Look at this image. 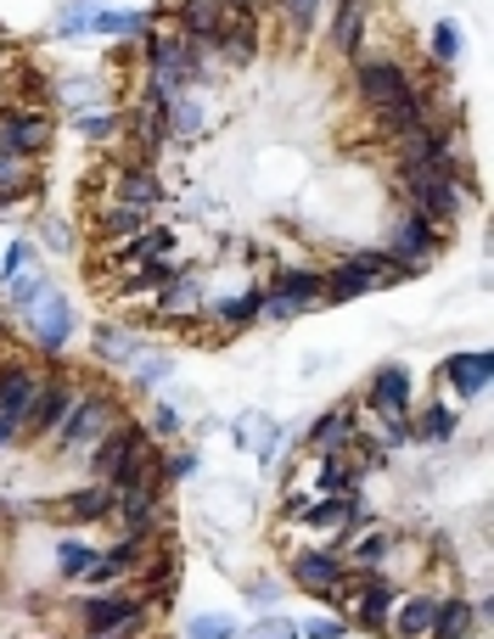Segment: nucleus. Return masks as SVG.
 Segmentation results:
<instances>
[{"mask_svg":"<svg viewBox=\"0 0 494 639\" xmlns=\"http://www.w3.org/2000/svg\"><path fill=\"white\" fill-rule=\"evenodd\" d=\"M404 197H410V214H422V219H433V225H450V219H461V208H466V197H461V186H455L450 168H410V174H404Z\"/></svg>","mask_w":494,"mask_h":639,"instance_id":"f257e3e1","label":"nucleus"},{"mask_svg":"<svg viewBox=\"0 0 494 639\" xmlns=\"http://www.w3.org/2000/svg\"><path fill=\"white\" fill-rule=\"evenodd\" d=\"M107 426H113V399L107 393H73V410L56 426V443H62L68 461H85V454L102 443Z\"/></svg>","mask_w":494,"mask_h":639,"instance_id":"f03ea898","label":"nucleus"},{"mask_svg":"<svg viewBox=\"0 0 494 639\" xmlns=\"http://www.w3.org/2000/svg\"><path fill=\"white\" fill-rule=\"evenodd\" d=\"M366 404L388 421V449L410 437V371H404V364H382V371L371 377Z\"/></svg>","mask_w":494,"mask_h":639,"instance_id":"7ed1b4c3","label":"nucleus"},{"mask_svg":"<svg viewBox=\"0 0 494 639\" xmlns=\"http://www.w3.org/2000/svg\"><path fill=\"white\" fill-rule=\"evenodd\" d=\"M388 252L410 269V276H416V269H428V264L444 252V230H439L433 219H422V214H399V219H393Z\"/></svg>","mask_w":494,"mask_h":639,"instance_id":"20e7f679","label":"nucleus"},{"mask_svg":"<svg viewBox=\"0 0 494 639\" xmlns=\"http://www.w3.org/2000/svg\"><path fill=\"white\" fill-rule=\"evenodd\" d=\"M23 315H29V331H34V342H40L45 353H62V348H68V337H73V303H68L56 287H45Z\"/></svg>","mask_w":494,"mask_h":639,"instance_id":"39448f33","label":"nucleus"},{"mask_svg":"<svg viewBox=\"0 0 494 639\" xmlns=\"http://www.w3.org/2000/svg\"><path fill=\"white\" fill-rule=\"evenodd\" d=\"M214 51H219L225 62H254V51H259V23H254V7H247V0H225V7H219Z\"/></svg>","mask_w":494,"mask_h":639,"instance_id":"423d86ee","label":"nucleus"},{"mask_svg":"<svg viewBox=\"0 0 494 639\" xmlns=\"http://www.w3.org/2000/svg\"><path fill=\"white\" fill-rule=\"evenodd\" d=\"M292 584H298L303 595H315V600H332V595L349 584L343 556H338V550H303V556L292 561Z\"/></svg>","mask_w":494,"mask_h":639,"instance_id":"0eeeda50","label":"nucleus"},{"mask_svg":"<svg viewBox=\"0 0 494 639\" xmlns=\"http://www.w3.org/2000/svg\"><path fill=\"white\" fill-rule=\"evenodd\" d=\"M354 84H360V96L371 102V107H388V102H399V96H410V73L399 68V62H388V56H371V62H360L354 68Z\"/></svg>","mask_w":494,"mask_h":639,"instance_id":"6e6552de","label":"nucleus"},{"mask_svg":"<svg viewBox=\"0 0 494 639\" xmlns=\"http://www.w3.org/2000/svg\"><path fill=\"white\" fill-rule=\"evenodd\" d=\"M450 152H455V135L439 130V124H422L399 141V168H450Z\"/></svg>","mask_w":494,"mask_h":639,"instance_id":"1a4fd4ad","label":"nucleus"},{"mask_svg":"<svg viewBox=\"0 0 494 639\" xmlns=\"http://www.w3.org/2000/svg\"><path fill=\"white\" fill-rule=\"evenodd\" d=\"M382 276H377V252H354L343 258L338 269H326V303H349L360 292H377Z\"/></svg>","mask_w":494,"mask_h":639,"instance_id":"9d476101","label":"nucleus"},{"mask_svg":"<svg viewBox=\"0 0 494 639\" xmlns=\"http://www.w3.org/2000/svg\"><path fill=\"white\" fill-rule=\"evenodd\" d=\"M68 410H73V388H68V382H40L34 399H29L23 432H29V437H51V432L68 421Z\"/></svg>","mask_w":494,"mask_h":639,"instance_id":"9b49d317","label":"nucleus"},{"mask_svg":"<svg viewBox=\"0 0 494 639\" xmlns=\"http://www.w3.org/2000/svg\"><path fill=\"white\" fill-rule=\"evenodd\" d=\"M45 146H51V118L45 113H7V118H0V152L34 157Z\"/></svg>","mask_w":494,"mask_h":639,"instance_id":"f8f14e48","label":"nucleus"},{"mask_svg":"<svg viewBox=\"0 0 494 639\" xmlns=\"http://www.w3.org/2000/svg\"><path fill=\"white\" fill-rule=\"evenodd\" d=\"M119 628H146V600L102 595L85 606V633H119Z\"/></svg>","mask_w":494,"mask_h":639,"instance_id":"ddd939ff","label":"nucleus"},{"mask_svg":"<svg viewBox=\"0 0 494 639\" xmlns=\"http://www.w3.org/2000/svg\"><path fill=\"white\" fill-rule=\"evenodd\" d=\"M113 516L135 533V538H152L163 511H157V488H113Z\"/></svg>","mask_w":494,"mask_h":639,"instance_id":"4468645a","label":"nucleus"},{"mask_svg":"<svg viewBox=\"0 0 494 639\" xmlns=\"http://www.w3.org/2000/svg\"><path fill=\"white\" fill-rule=\"evenodd\" d=\"M366 23H371V0H343V7L332 12V51L338 56H360V45H366Z\"/></svg>","mask_w":494,"mask_h":639,"instance_id":"2eb2a0df","label":"nucleus"},{"mask_svg":"<svg viewBox=\"0 0 494 639\" xmlns=\"http://www.w3.org/2000/svg\"><path fill=\"white\" fill-rule=\"evenodd\" d=\"M444 382H450L461 399H477V393L494 382V359H488V353H450V359H444Z\"/></svg>","mask_w":494,"mask_h":639,"instance_id":"dca6fc26","label":"nucleus"},{"mask_svg":"<svg viewBox=\"0 0 494 639\" xmlns=\"http://www.w3.org/2000/svg\"><path fill=\"white\" fill-rule=\"evenodd\" d=\"M433 617H439V600H433V595H410V600H393L388 628H393V639H428V633H433Z\"/></svg>","mask_w":494,"mask_h":639,"instance_id":"f3484780","label":"nucleus"},{"mask_svg":"<svg viewBox=\"0 0 494 639\" xmlns=\"http://www.w3.org/2000/svg\"><path fill=\"white\" fill-rule=\"evenodd\" d=\"M34 371L29 364H7V371H0V415H7L18 432H23V415H29V399H34Z\"/></svg>","mask_w":494,"mask_h":639,"instance_id":"a211bd4d","label":"nucleus"},{"mask_svg":"<svg viewBox=\"0 0 494 639\" xmlns=\"http://www.w3.org/2000/svg\"><path fill=\"white\" fill-rule=\"evenodd\" d=\"M428 124V102L410 90V96H399V102H388V107H377V135H388V141H404L410 130H422Z\"/></svg>","mask_w":494,"mask_h":639,"instance_id":"6ab92c4d","label":"nucleus"},{"mask_svg":"<svg viewBox=\"0 0 494 639\" xmlns=\"http://www.w3.org/2000/svg\"><path fill=\"white\" fill-rule=\"evenodd\" d=\"M388 611H393V584L382 573H371L354 595V622L360 628H388Z\"/></svg>","mask_w":494,"mask_h":639,"instance_id":"aec40b11","label":"nucleus"},{"mask_svg":"<svg viewBox=\"0 0 494 639\" xmlns=\"http://www.w3.org/2000/svg\"><path fill=\"white\" fill-rule=\"evenodd\" d=\"M113 197L124 203V208H152L157 197H163V186H157V174L146 168V163H130V168H119V186H113Z\"/></svg>","mask_w":494,"mask_h":639,"instance_id":"412c9836","label":"nucleus"},{"mask_svg":"<svg viewBox=\"0 0 494 639\" xmlns=\"http://www.w3.org/2000/svg\"><path fill=\"white\" fill-rule=\"evenodd\" d=\"M56 516H62V522H102V516H113V488H107V483L73 488V494L56 505Z\"/></svg>","mask_w":494,"mask_h":639,"instance_id":"4be33fe9","label":"nucleus"},{"mask_svg":"<svg viewBox=\"0 0 494 639\" xmlns=\"http://www.w3.org/2000/svg\"><path fill=\"white\" fill-rule=\"evenodd\" d=\"M236 437H241V443H254L259 466L276 472V461H281V426H276V421H265V415H241V421H236Z\"/></svg>","mask_w":494,"mask_h":639,"instance_id":"5701e85b","label":"nucleus"},{"mask_svg":"<svg viewBox=\"0 0 494 639\" xmlns=\"http://www.w3.org/2000/svg\"><path fill=\"white\" fill-rule=\"evenodd\" d=\"M349 437H354V415H349V410H326V415L309 426V449H315V454H343Z\"/></svg>","mask_w":494,"mask_h":639,"instance_id":"b1692460","label":"nucleus"},{"mask_svg":"<svg viewBox=\"0 0 494 639\" xmlns=\"http://www.w3.org/2000/svg\"><path fill=\"white\" fill-rule=\"evenodd\" d=\"M219 7H225V0H181V34L197 40V45H214V34H219Z\"/></svg>","mask_w":494,"mask_h":639,"instance_id":"393cba45","label":"nucleus"},{"mask_svg":"<svg viewBox=\"0 0 494 639\" xmlns=\"http://www.w3.org/2000/svg\"><path fill=\"white\" fill-rule=\"evenodd\" d=\"M276 298H292L298 309H309V303L326 298V276H320V269H281V276H276Z\"/></svg>","mask_w":494,"mask_h":639,"instance_id":"a878e982","label":"nucleus"},{"mask_svg":"<svg viewBox=\"0 0 494 639\" xmlns=\"http://www.w3.org/2000/svg\"><path fill=\"white\" fill-rule=\"evenodd\" d=\"M163 124H169V135H181V141H197L203 135V107H197V96H169V107H163Z\"/></svg>","mask_w":494,"mask_h":639,"instance_id":"bb28decb","label":"nucleus"},{"mask_svg":"<svg viewBox=\"0 0 494 639\" xmlns=\"http://www.w3.org/2000/svg\"><path fill=\"white\" fill-rule=\"evenodd\" d=\"M96 561H102L96 544H79V538H62V544H56V567H62V578H91Z\"/></svg>","mask_w":494,"mask_h":639,"instance_id":"cd10ccee","label":"nucleus"},{"mask_svg":"<svg viewBox=\"0 0 494 639\" xmlns=\"http://www.w3.org/2000/svg\"><path fill=\"white\" fill-rule=\"evenodd\" d=\"M472 622H477V611H472L466 600H450V606H439L428 639H472Z\"/></svg>","mask_w":494,"mask_h":639,"instance_id":"c85d7f7f","label":"nucleus"},{"mask_svg":"<svg viewBox=\"0 0 494 639\" xmlns=\"http://www.w3.org/2000/svg\"><path fill=\"white\" fill-rule=\"evenodd\" d=\"M45 287H51V276H45L40 264H29L23 276H12V281H7V309H12V315H23V309H29Z\"/></svg>","mask_w":494,"mask_h":639,"instance_id":"c756f323","label":"nucleus"},{"mask_svg":"<svg viewBox=\"0 0 494 639\" xmlns=\"http://www.w3.org/2000/svg\"><path fill=\"white\" fill-rule=\"evenodd\" d=\"M175 247V230H141L124 241V264H152V258H169Z\"/></svg>","mask_w":494,"mask_h":639,"instance_id":"7c9ffc66","label":"nucleus"},{"mask_svg":"<svg viewBox=\"0 0 494 639\" xmlns=\"http://www.w3.org/2000/svg\"><path fill=\"white\" fill-rule=\"evenodd\" d=\"M96 353H102L107 364L141 359V337H135V331H124V326H102V331H96Z\"/></svg>","mask_w":494,"mask_h":639,"instance_id":"2f4dec72","label":"nucleus"},{"mask_svg":"<svg viewBox=\"0 0 494 639\" xmlns=\"http://www.w3.org/2000/svg\"><path fill=\"white\" fill-rule=\"evenodd\" d=\"M141 230H146V214H141V208L113 203V208L102 214V236H107V241H130V236H141Z\"/></svg>","mask_w":494,"mask_h":639,"instance_id":"473e14b6","label":"nucleus"},{"mask_svg":"<svg viewBox=\"0 0 494 639\" xmlns=\"http://www.w3.org/2000/svg\"><path fill=\"white\" fill-rule=\"evenodd\" d=\"M157 292H163V315H197V303H203L197 281H186V276H175V281H163Z\"/></svg>","mask_w":494,"mask_h":639,"instance_id":"72a5a7b5","label":"nucleus"},{"mask_svg":"<svg viewBox=\"0 0 494 639\" xmlns=\"http://www.w3.org/2000/svg\"><path fill=\"white\" fill-rule=\"evenodd\" d=\"M349 550H354V561H360V567H371V573H377V567L388 561V550H393V538H388V533H354V538H349Z\"/></svg>","mask_w":494,"mask_h":639,"instance_id":"f704fd0d","label":"nucleus"},{"mask_svg":"<svg viewBox=\"0 0 494 639\" xmlns=\"http://www.w3.org/2000/svg\"><path fill=\"white\" fill-rule=\"evenodd\" d=\"M91 29H96V34H146V29H152V18H146V12H135V7H130V12H96V23H91Z\"/></svg>","mask_w":494,"mask_h":639,"instance_id":"c9c22d12","label":"nucleus"},{"mask_svg":"<svg viewBox=\"0 0 494 639\" xmlns=\"http://www.w3.org/2000/svg\"><path fill=\"white\" fill-rule=\"evenodd\" d=\"M259 309H265V292H241V298H225V303H219V320H225V326H254Z\"/></svg>","mask_w":494,"mask_h":639,"instance_id":"e433bc0d","label":"nucleus"},{"mask_svg":"<svg viewBox=\"0 0 494 639\" xmlns=\"http://www.w3.org/2000/svg\"><path fill=\"white\" fill-rule=\"evenodd\" d=\"M29 192V157H12V152H0V203Z\"/></svg>","mask_w":494,"mask_h":639,"instance_id":"4c0bfd02","label":"nucleus"},{"mask_svg":"<svg viewBox=\"0 0 494 639\" xmlns=\"http://www.w3.org/2000/svg\"><path fill=\"white\" fill-rule=\"evenodd\" d=\"M241 628L230 622V617H219V611H203V617H192L186 622V639H236Z\"/></svg>","mask_w":494,"mask_h":639,"instance_id":"58836bf2","label":"nucleus"},{"mask_svg":"<svg viewBox=\"0 0 494 639\" xmlns=\"http://www.w3.org/2000/svg\"><path fill=\"white\" fill-rule=\"evenodd\" d=\"M91 23H96V7H91V0H73V7L56 18V34H62V40H68V34H85Z\"/></svg>","mask_w":494,"mask_h":639,"instance_id":"ea45409f","label":"nucleus"},{"mask_svg":"<svg viewBox=\"0 0 494 639\" xmlns=\"http://www.w3.org/2000/svg\"><path fill=\"white\" fill-rule=\"evenodd\" d=\"M276 7H281V18H287L298 34H309L315 18H320V0H276Z\"/></svg>","mask_w":494,"mask_h":639,"instance_id":"a19ab883","label":"nucleus"},{"mask_svg":"<svg viewBox=\"0 0 494 639\" xmlns=\"http://www.w3.org/2000/svg\"><path fill=\"white\" fill-rule=\"evenodd\" d=\"M422 437H433V443H444V437H455V410H444V404H433L428 415H422V426H416Z\"/></svg>","mask_w":494,"mask_h":639,"instance_id":"79ce46f5","label":"nucleus"},{"mask_svg":"<svg viewBox=\"0 0 494 639\" xmlns=\"http://www.w3.org/2000/svg\"><path fill=\"white\" fill-rule=\"evenodd\" d=\"M73 130L85 135V141H107L119 130V118L113 113H73Z\"/></svg>","mask_w":494,"mask_h":639,"instance_id":"37998d69","label":"nucleus"},{"mask_svg":"<svg viewBox=\"0 0 494 639\" xmlns=\"http://www.w3.org/2000/svg\"><path fill=\"white\" fill-rule=\"evenodd\" d=\"M320 488H326V494H343V488H349V466H343V454H320Z\"/></svg>","mask_w":494,"mask_h":639,"instance_id":"c03bdc74","label":"nucleus"},{"mask_svg":"<svg viewBox=\"0 0 494 639\" xmlns=\"http://www.w3.org/2000/svg\"><path fill=\"white\" fill-rule=\"evenodd\" d=\"M29 264H34V247H29V241H12V247H7V258H0V287H7L12 276H23Z\"/></svg>","mask_w":494,"mask_h":639,"instance_id":"a18cd8bd","label":"nucleus"},{"mask_svg":"<svg viewBox=\"0 0 494 639\" xmlns=\"http://www.w3.org/2000/svg\"><path fill=\"white\" fill-rule=\"evenodd\" d=\"M343 633H349L343 617H309V622H298V639H343Z\"/></svg>","mask_w":494,"mask_h":639,"instance_id":"49530a36","label":"nucleus"},{"mask_svg":"<svg viewBox=\"0 0 494 639\" xmlns=\"http://www.w3.org/2000/svg\"><path fill=\"white\" fill-rule=\"evenodd\" d=\"M241 639H298V622H292V617H281V611H276V617H265V622H259V628H247V633H241Z\"/></svg>","mask_w":494,"mask_h":639,"instance_id":"de8ad7c7","label":"nucleus"},{"mask_svg":"<svg viewBox=\"0 0 494 639\" xmlns=\"http://www.w3.org/2000/svg\"><path fill=\"white\" fill-rule=\"evenodd\" d=\"M169 377H175L169 359H141V364H135V388H163Z\"/></svg>","mask_w":494,"mask_h":639,"instance_id":"09e8293b","label":"nucleus"},{"mask_svg":"<svg viewBox=\"0 0 494 639\" xmlns=\"http://www.w3.org/2000/svg\"><path fill=\"white\" fill-rule=\"evenodd\" d=\"M197 466H203V461H197L192 449H175L169 461H163V483H181V477H197Z\"/></svg>","mask_w":494,"mask_h":639,"instance_id":"8fccbe9b","label":"nucleus"},{"mask_svg":"<svg viewBox=\"0 0 494 639\" xmlns=\"http://www.w3.org/2000/svg\"><path fill=\"white\" fill-rule=\"evenodd\" d=\"M433 56H439V62H455V56H461V29H455V23H439V29H433Z\"/></svg>","mask_w":494,"mask_h":639,"instance_id":"3c124183","label":"nucleus"},{"mask_svg":"<svg viewBox=\"0 0 494 639\" xmlns=\"http://www.w3.org/2000/svg\"><path fill=\"white\" fill-rule=\"evenodd\" d=\"M96 96H102V90H96L91 79H62V102H68V107L85 113V102H96Z\"/></svg>","mask_w":494,"mask_h":639,"instance_id":"603ef678","label":"nucleus"},{"mask_svg":"<svg viewBox=\"0 0 494 639\" xmlns=\"http://www.w3.org/2000/svg\"><path fill=\"white\" fill-rule=\"evenodd\" d=\"M152 432H163V437L181 432V410L175 404H152Z\"/></svg>","mask_w":494,"mask_h":639,"instance_id":"864d4df0","label":"nucleus"},{"mask_svg":"<svg viewBox=\"0 0 494 639\" xmlns=\"http://www.w3.org/2000/svg\"><path fill=\"white\" fill-rule=\"evenodd\" d=\"M247 600H254L259 611H270V606L281 600V589H276V584H247Z\"/></svg>","mask_w":494,"mask_h":639,"instance_id":"5fc2aeb1","label":"nucleus"},{"mask_svg":"<svg viewBox=\"0 0 494 639\" xmlns=\"http://www.w3.org/2000/svg\"><path fill=\"white\" fill-rule=\"evenodd\" d=\"M45 241H51V247H56V252H68V247H73V241H68V230H62V225H45Z\"/></svg>","mask_w":494,"mask_h":639,"instance_id":"6e6d98bb","label":"nucleus"},{"mask_svg":"<svg viewBox=\"0 0 494 639\" xmlns=\"http://www.w3.org/2000/svg\"><path fill=\"white\" fill-rule=\"evenodd\" d=\"M12 437H18V426H12V421H7V415H0V449H7V443H12Z\"/></svg>","mask_w":494,"mask_h":639,"instance_id":"4d7b16f0","label":"nucleus"},{"mask_svg":"<svg viewBox=\"0 0 494 639\" xmlns=\"http://www.w3.org/2000/svg\"><path fill=\"white\" fill-rule=\"evenodd\" d=\"M141 628H119V633H85V639H135Z\"/></svg>","mask_w":494,"mask_h":639,"instance_id":"13d9d810","label":"nucleus"}]
</instances>
